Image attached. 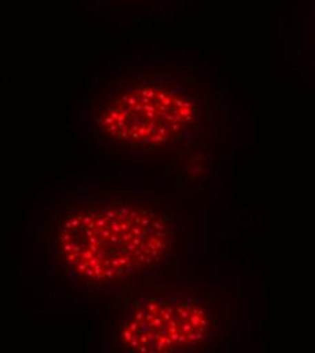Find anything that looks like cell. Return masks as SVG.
I'll use <instances>...</instances> for the list:
<instances>
[{
	"mask_svg": "<svg viewBox=\"0 0 315 353\" xmlns=\"http://www.w3.org/2000/svg\"><path fill=\"white\" fill-rule=\"evenodd\" d=\"M197 105L180 85L141 78L112 88L96 109L95 125L106 139L136 148H159L196 124Z\"/></svg>",
	"mask_w": 315,
	"mask_h": 353,
	"instance_id": "obj_2",
	"label": "cell"
},
{
	"mask_svg": "<svg viewBox=\"0 0 315 353\" xmlns=\"http://www.w3.org/2000/svg\"><path fill=\"white\" fill-rule=\"evenodd\" d=\"M173 241L174 230L163 212L131 201L72 211L57 232L65 264L90 281H112L154 266Z\"/></svg>",
	"mask_w": 315,
	"mask_h": 353,
	"instance_id": "obj_1",
	"label": "cell"
},
{
	"mask_svg": "<svg viewBox=\"0 0 315 353\" xmlns=\"http://www.w3.org/2000/svg\"><path fill=\"white\" fill-rule=\"evenodd\" d=\"M211 314L194 299H148L120 325V344L132 352H176L200 344L211 332Z\"/></svg>",
	"mask_w": 315,
	"mask_h": 353,
	"instance_id": "obj_3",
	"label": "cell"
}]
</instances>
